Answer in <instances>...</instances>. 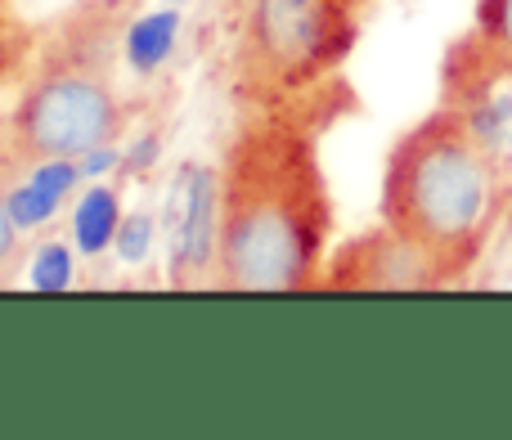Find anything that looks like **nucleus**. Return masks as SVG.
Returning a JSON list of instances; mask_svg holds the SVG:
<instances>
[{"instance_id": "1", "label": "nucleus", "mask_w": 512, "mask_h": 440, "mask_svg": "<svg viewBox=\"0 0 512 440\" xmlns=\"http://www.w3.org/2000/svg\"><path fill=\"white\" fill-rule=\"evenodd\" d=\"M333 238V198L319 149L297 117L265 108L230 140L221 162L216 288H319Z\"/></svg>"}, {"instance_id": "2", "label": "nucleus", "mask_w": 512, "mask_h": 440, "mask_svg": "<svg viewBox=\"0 0 512 440\" xmlns=\"http://www.w3.org/2000/svg\"><path fill=\"white\" fill-rule=\"evenodd\" d=\"M499 216L490 144L463 113H432L396 140L382 176V225L432 261L441 283L477 265Z\"/></svg>"}, {"instance_id": "3", "label": "nucleus", "mask_w": 512, "mask_h": 440, "mask_svg": "<svg viewBox=\"0 0 512 440\" xmlns=\"http://www.w3.org/2000/svg\"><path fill=\"white\" fill-rule=\"evenodd\" d=\"M131 18V0H81L54 18L5 126L18 162L86 158L99 144H113L122 126L117 54H126Z\"/></svg>"}, {"instance_id": "4", "label": "nucleus", "mask_w": 512, "mask_h": 440, "mask_svg": "<svg viewBox=\"0 0 512 440\" xmlns=\"http://www.w3.org/2000/svg\"><path fill=\"white\" fill-rule=\"evenodd\" d=\"M369 0H248L239 90L261 108L328 77L351 54Z\"/></svg>"}, {"instance_id": "5", "label": "nucleus", "mask_w": 512, "mask_h": 440, "mask_svg": "<svg viewBox=\"0 0 512 440\" xmlns=\"http://www.w3.org/2000/svg\"><path fill=\"white\" fill-rule=\"evenodd\" d=\"M167 270L171 288H203L216 283V252H221V167L185 162L171 180L167 212Z\"/></svg>"}, {"instance_id": "6", "label": "nucleus", "mask_w": 512, "mask_h": 440, "mask_svg": "<svg viewBox=\"0 0 512 440\" xmlns=\"http://www.w3.org/2000/svg\"><path fill=\"white\" fill-rule=\"evenodd\" d=\"M319 288H333V292H418V288H445V283L414 243H405L391 225H378L373 234L346 243L342 252L328 261Z\"/></svg>"}, {"instance_id": "7", "label": "nucleus", "mask_w": 512, "mask_h": 440, "mask_svg": "<svg viewBox=\"0 0 512 440\" xmlns=\"http://www.w3.org/2000/svg\"><path fill=\"white\" fill-rule=\"evenodd\" d=\"M176 36H180V5L149 9V14L131 18V27H126V63H131L135 77H153L171 59Z\"/></svg>"}, {"instance_id": "8", "label": "nucleus", "mask_w": 512, "mask_h": 440, "mask_svg": "<svg viewBox=\"0 0 512 440\" xmlns=\"http://www.w3.org/2000/svg\"><path fill=\"white\" fill-rule=\"evenodd\" d=\"M117 229H122V207L117 194L108 185H95L81 194L77 212H72V238L86 256H104L117 243Z\"/></svg>"}, {"instance_id": "9", "label": "nucleus", "mask_w": 512, "mask_h": 440, "mask_svg": "<svg viewBox=\"0 0 512 440\" xmlns=\"http://www.w3.org/2000/svg\"><path fill=\"white\" fill-rule=\"evenodd\" d=\"M477 45L499 72H512V0H481Z\"/></svg>"}, {"instance_id": "10", "label": "nucleus", "mask_w": 512, "mask_h": 440, "mask_svg": "<svg viewBox=\"0 0 512 440\" xmlns=\"http://www.w3.org/2000/svg\"><path fill=\"white\" fill-rule=\"evenodd\" d=\"M72 283V252H68V243H45L41 252H36V261H32V288L36 292H63Z\"/></svg>"}, {"instance_id": "11", "label": "nucleus", "mask_w": 512, "mask_h": 440, "mask_svg": "<svg viewBox=\"0 0 512 440\" xmlns=\"http://www.w3.org/2000/svg\"><path fill=\"white\" fill-rule=\"evenodd\" d=\"M23 261H27V252H23V229H18L14 212H9L5 194H0V288H9V283L18 279Z\"/></svg>"}, {"instance_id": "12", "label": "nucleus", "mask_w": 512, "mask_h": 440, "mask_svg": "<svg viewBox=\"0 0 512 440\" xmlns=\"http://www.w3.org/2000/svg\"><path fill=\"white\" fill-rule=\"evenodd\" d=\"M27 45H32V32H27V27L18 23L5 5H0V86H5V81L23 68Z\"/></svg>"}, {"instance_id": "13", "label": "nucleus", "mask_w": 512, "mask_h": 440, "mask_svg": "<svg viewBox=\"0 0 512 440\" xmlns=\"http://www.w3.org/2000/svg\"><path fill=\"white\" fill-rule=\"evenodd\" d=\"M149 238H153V216H131L122 220V229H117V252H122V261H144V252H149Z\"/></svg>"}, {"instance_id": "14", "label": "nucleus", "mask_w": 512, "mask_h": 440, "mask_svg": "<svg viewBox=\"0 0 512 440\" xmlns=\"http://www.w3.org/2000/svg\"><path fill=\"white\" fill-rule=\"evenodd\" d=\"M167 5H185V0H167Z\"/></svg>"}]
</instances>
